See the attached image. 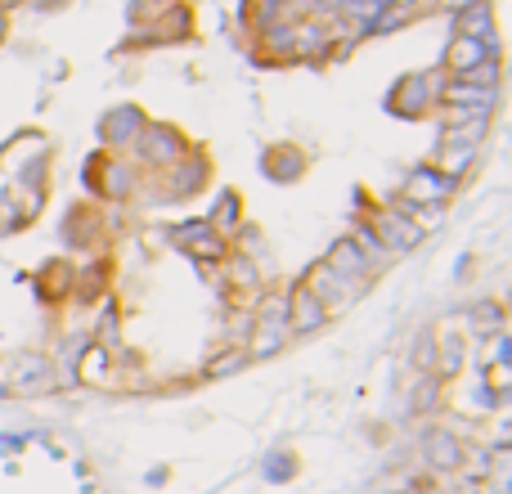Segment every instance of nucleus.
<instances>
[{"label": "nucleus", "instance_id": "obj_34", "mask_svg": "<svg viewBox=\"0 0 512 494\" xmlns=\"http://www.w3.org/2000/svg\"><path fill=\"white\" fill-rule=\"evenodd\" d=\"M445 494H486V486H481V481H454V490H445Z\"/></svg>", "mask_w": 512, "mask_h": 494}, {"label": "nucleus", "instance_id": "obj_32", "mask_svg": "<svg viewBox=\"0 0 512 494\" xmlns=\"http://www.w3.org/2000/svg\"><path fill=\"white\" fill-rule=\"evenodd\" d=\"M414 364H418V373H436V333L427 328V333H418L414 337Z\"/></svg>", "mask_w": 512, "mask_h": 494}, {"label": "nucleus", "instance_id": "obj_28", "mask_svg": "<svg viewBox=\"0 0 512 494\" xmlns=\"http://www.w3.org/2000/svg\"><path fill=\"white\" fill-rule=\"evenodd\" d=\"M346 239H351L355 247H360V252H364V261H369V265H382V261H387V256H391L387 247H382L378 234H373V225H369V221H360L351 234H346Z\"/></svg>", "mask_w": 512, "mask_h": 494}, {"label": "nucleus", "instance_id": "obj_8", "mask_svg": "<svg viewBox=\"0 0 512 494\" xmlns=\"http://www.w3.org/2000/svg\"><path fill=\"white\" fill-rule=\"evenodd\" d=\"M454 194H459V180L436 171L432 162H427V167H414L405 176V185H400V203H414V207H445Z\"/></svg>", "mask_w": 512, "mask_h": 494}, {"label": "nucleus", "instance_id": "obj_15", "mask_svg": "<svg viewBox=\"0 0 512 494\" xmlns=\"http://www.w3.org/2000/svg\"><path fill=\"white\" fill-rule=\"evenodd\" d=\"M324 265H328V270L342 274L346 283H355L360 292L373 283V265L364 261V252H360V247H355L351 239H333V247L324 252Z\"/></svg>", "mask_w": 512, "mask_h": 494}, {"label": "nucleus", "instance_id": "obj_29", "mask_svg": "<svg viewBox=\"0 0 512 494\" xmlns=\"http://www.w3.org/2000/svg\"><path fill=\"white\" fill-rule=\"evenodd\" d=\"M261 472H265V481H270V486H288V481L297 477V454H288V450L270 454Z\"/></svg>", "mask_w": 512, "mask_h": 494}, {"label": "nucleus", "instance_id": "obj_13", "mask_svg": "<svg viewBox=\"0 0 512 494\" xmlns=\"http://www.w3.org/2000/svg\"><path fill=\"white\" fill-rule=\"evenodd\" d=\"M162 180H167V194L171 198H194L198 189L212 180V167H207V153H198V149H189L185 158L176 162L171 171H162Z\"/></svg>", "mask_w": 512, "mask_h": 494}, {"label": "nucleus", "instance_id": "obj_20", "mask_svg": "<svg viewBox=\"0 0 512 494\" xmlns=\"http://www.w3.org/2000/svg\"><path fill=\"white\" fill-rule=\"evenodd\" d=\"M463 369H468V342L459 333L450 337H436V378H450L459 382Z\"/></svg>", "mask_w": 512, "mask_h": 494}, {"label": "nucleus", "instance_id": "obj_10", "mask_svg": "<svg viewBox=\"0 0 512 494\" xmlns=\"http://www.w3.org/2000/svg\"><path fill=\"white\" fill-rule=\"evenodd\" d=\"M301 283H306V288L319 297V306L328 310V319H333V315H346V310H351L355 301H360V288H355V283H346L337 270H328L324 261L310 265L306 279H301Z\"/></svg>", "mask_w": 512, "mask_h": 494}, {"label": "nucleus", "instance_id": "obj_16", "mask_svg": "<svg viewBox=\"0 0 512 494\" xmlns=\"http://www.w3.org/2000/svg\"><path fill=\"white\" fill-rule=\"evenodd\" d=\"M108 283H113V261L108 256H95V261H86L77 274H72V297L77 306H95V301H104Z\"/></svg>", "mask_w": 512, "mask_h": 494}, {"label": "nucleus", "instance_id": "obj_1", "mask_svg": "<svg viewBox=\"0 0 512 494\" xmlns=\"http://www.w3.org/2000/svg\"><path fill=\"white\" fill-rule=\"evenodd\" d=\"M81 185L95 194V203H126V198L140 189V171L131 167L126 158H113L108 149L90 153L86 158V171H81Z\"/></svg>", "mask_w": 512, "mask_h": 494}, {"label": "nucleus", "instance_id": "obj_23", "mask_svg": "<svg viewBox=\"0 0 512 494\" xmlns=\"http://www.w3.org/2000/svg\"><path fill=\"white\" fill-rule=\"evenodd\" d=\"M252 364V355H248V346H221V351L212 355V360L203 364V378L207 382H221V378H234L239 369H248Z\"/></svg>", "mask_w": 512, "mask_h": 494}, {"label": "nucleus", "instance_id": "obj_6", "mask_svg": "<svg viewBox=\"0 0 512 494\" xmlns=\"http://www.w3.org/2000/svg\"><path fill=\"white\" fill-rule=\"evenodd\" d=\"M167 239L180 247V252H189L198 265H216V261H230V239H221V234L203 221H180L167 230Z\"/></svg>", "mask_w": 512, "mask_h": 494}, {"label": "nucleus", "instance_id": "obj_4", "mask_svg": "<svg viewBox=\"0 0 512 494\" xmlns=\"http://www.w3.org/2000/svg\"><path fill=\"white\" fill-rule=\"evenodd\" d=\"M445 72H423V77H400L396 86H391L387 95V108L396 117H409V122H418V117H427L436 104H441V86H445Z\"/></svg>", "mask_w": 512, "mask_h": 494}, {"label": "nucleus", "instance_id": "obj_18", "mask_svg": "<svg viewBox=\"0 0 512 494\" xmlns=\"http://www.w3.org/2000/svg\"><path fill=\"white\" fill-rule=\"evenodd\" d=\"M495 54H499V45L472 41V36H454L450 50H445L441 72H450V77H463V72H472V68H481V63H490Z\"/></svg>", "mask_w": 512, "mask_h": 494}, {"label": "nucleus", "instance_id": "obj_2", "mask_svg": "<svg viewBox=\"0 0 512 494\" xmlns=\"http://www.w3.org/2000/svg\"><path fill=\"white\" fill-rule=\"evenodd\" d=\"M288 301L283 297H261L256 301V315H252V337L248 346L252 360H265V355H279L288 346Z\"/></svg>", "mask_w": 512, "mask_h": 494}, {"label": "nucleus", "instance_id": "obj_39", "mask_svg": "<svg viewBox=\"0 0 512 494\" xmlns=\"http://www.w3.org/2000/svg\"><path fill=\"white\" fill-rule=\"evenodd\" d=\"M387 5H396V9H414L418 0H387Z\"/></svg>", "mask_w": 512, "mask_h": 494}, {"label": "nucleus", "instance_id": "obj_17", "mask_svg": "<svg viewBox=\"0 0 512 494\" xmlns=\"http://www.w3.org/2000/svg\"><path fill=\"white\" fill-rule=\"evenodd\" d=\"M63 243L68 247H95L99 239H104V221H99V212L90 203H77V207H68V216H63Z\"/></svg>", "mask_w": 512, "mask_h": 494}, {"label": "nucleus", "instance_id": "obj_40", "mask_svg": "<svg viewBox=\"0 0 512 494\" xmlns=\"http://www.w3.org/2000/svg\"><path fill=\"white\" fill-rule=\"evenodd\" d=\"M0 41H5V9H0Z\"/></svg>", "mask_w": 512, "mask_h": 494}, {"label": "nucleus", "instance_id": "obj_14", "mask_svg": "<svg viewBox=\"0 0 512 494\" xmlns=\"http://www.w3.org/2000/svg\"><path fill=\"white\" fill-rule=\"evenodd\" d=\"M72 274H77V265L63 261V256H50V261L36 270V301L41 306H63V301L72 297Z\"/></svg>", "mask_w": 512, "mask_h": 494}, {"label": "nucleus", "instance_id": "obj_9", "mask_svg": "<svg viewBox=\"0 0 512 494\" xmlns=\"http://www.w3.org/2000/svg\"><path fill=\"white\" fill-rule=\"evenodd\" d=\"M418 450H423V463L432 472H441V477H454V472L463 468V436L459 432H450V423H436V427H427L423 436H418Z\"/></svg>", "mask_w": 512, "mask_h": 494}, {"label": "nucleus", "instance_id": "obj_38", "mask_svg": "<svg viewBox=\"0 0 512 494\" xmlns=\"http://www.w3.org/2000/svg\"><path fill=\"white\" fill-rule=\"evenodd\" d=\"M27 436H0V450H23Z\"/></svg>", "mask_w": 512, "mask_h": 494}, {"label": "nucleus", "instance_id": "obj_7", "mask_svg": "<svg viewBox=\"0 0 512 494\" xmlns=\"http://www.w3.org/2000/svg\"><path fill=\"white\" fill-rule=\"evenodd\" d=\"M369 225H373V234L382 239V247H387V252H414V247L427 239V234L418 230V221H414V216H409L400 203L373 207V212H369Z\"/></svg>", "mask_w": 512, "mask_h": 494}, {"label": "nucleus", "instance_id": "obj_19", "mask_svg": "<svg viewBox=\"0 0 512 494\" xmlns=\"http://www.w3.org/2000/svg\"><path fill=\"white\" fill-rule=\"evenodd\" d=\"M261 171L270 180H279V185H292V180L306 176V153H301L297 144H274V149H265Z\"/></svg>", "mask_w": 512, "mask_h": 494}, {"label": "nucleus", "instance_id": "obj_12", "mask_svg": "<svg viewBox=\"0 0 512 494\" xmlns=\"http://www.w3.org/2000/svg\"><path fill=\"white\" fill-rule=\"evenodd\" d=\"M283 301H288V333L292 337H310V333H319V328L328 324V310L319 306V297L301 279L292 283Z\"/></svg>", "mask_w": 512, "mask_h": 494}, {"label": "nucleus", "instance_id": "obj_41", "mask_svg": "<svg viewBox=\"0 0 512 494\" xmlns=\"http://www.w3.org/2000/svg\"><path fill=\"white\" fill-rule=\"evenodd\" d=\"M9 396V387H5V382H0V400H5Z\"/></svg>", "mask_w": 512, "mask_h": 494}, {"label": "nucleus", "instance_id": "obj_31", "mask_svg": "<svg viewBox=\"0 0 512 494\" xmlns=\"http://www.w3.org/2000/svg\"><path fill=\"white\" fill-rule=\"evenodd\" d=\"M486 126H490V122H463V126H445L441 144H472V149H481V140H486Z\"/></svg>", "mask_w": 512, "mask_h": 494}, {"label": "nucleus", "instance_id": "obj_11", "mask_svg": "<svg viewBox=\"0 0 512 494\" xmlns=\"http://www.w3.org/2000/svg\"><path fill=\"white\" fill-rule=\"evenodd\" d=\"M144 126H149V117H144L140 104H117V108H108V113L99 117V144H104L108 153L131 149V144L140 140Z\"/></svg>", "mask_w": 512, "mask_h": 494}, {"label": "nucleus", "instance_id": "obj_37", "mask_svg": "<svg viewBox=\"0 0 512 494\" xmlns=\"http://www.w3.org/2000/svg\"><path fill=\"white\" fill-rule=\"evenodd\" d=\"M144 481H149V486H167V468H149Z\"/></svg>", "mask_w": 512, "mask_h": 494}, {"label": "nucleus", "instance_id": "obj_27", "mask_svg": "<svg viewBox=\"0 0 512 494\" xmlns=\"http://www.w3.org/2000/svg\"><path fill=\"white\" fill-rule=\"evenodd\" d=\"M108 369H113V355H108L104 346L90 342L86 355L77 360V373H72V378H77V382H108Z\"/></svg>", "mask_w": 512, "mask_h": 494}, {"label": "nucleus", "instance_id": "obj_33", "mask_svg": "<svg viewBox=\"0 0 512 494\" xmlns=\"http://www.w3.org/2000/svg\"><path fill=\"white\" fill-rule=\"evenodd\" d=\"M18 230H27L23 207H18L14 194H0V234H18Z\"/></svg>", "mask_w": 512, "mask_h": 494}, {"label": "nucleus", "instance_id": "obj_35", "mask_svg": "<svg viewBox=\"0 0 512 494\" xmlns=\"http://www.w3.org/2000/svg\"><path fill=\"white\" fill-rule=\"evenodd\" d=\"M450 14H463V9H472V5H486V0H441Z\"/></svg>", "mask_w": 512, "mask_h": 494}, {"label": "nucleus", "instance_id": "obj_21", "mask_svg": "<svg viewBox=\"0 0 512 494\" xmlns=\"http://www.w3.org/2000/svg\"><path fill=\"white\" fill-rule=\"evenodd\" d=\"M207 225H212L221 239H234V234H239V225H243V194L225 189V194L216 198V207H212V216H207Z\"/></svg>", "mask_w": 512, "mask_h": 494}, {"label": "nucleus", "instance_id": "obj_3", "mask_svg": "<svg viewBox=\"0 0 512 494\" xmlns=\"http://www.w3.org/2000/svg\"><path fill=\"white\" fill-rule=\"evenodd\" d=\"M131 149H135V158H140V167H153V171L162 176V171L176 167V162L185 158L194 144H189L185 131H176L171 122H149V126L140 131V140L131 144Z\"/></svg>", "mask_w": 512, "mask_h": 494}, {"label": "nucleus", "instance_id": "obj_24", "mask_svg": "<svg viewBox=\"0 0 512 494\" xmlns=\"http://www.w3.org/2000/svg\"><path fill=\"white\" fill-rule=\"evenodd\" d=\"M468 328L477 337H495L508 328V310L499 306V301H477V306L468 310Z\"/></svg>", "mask_w": 512, "mask_h": 494}, {"label": "nucleus", "instance_id": "obj_22", "mask_svg": "<svg viewBox=\"0 0 512 494\" xmlns=\"http://www.w3.org/2000/svg\"><path fill=\"white\" fill-rule=\"evenodd\" d=\"M477 153H481V149H472V144H441V149H436V162H432V167L445 171L450 180H463L472 167H477Z\"/></svg>", "mask_w": 512, "mask_h": 494}, {"label": "nucleus", "instance_id": "obj_5", "mask_svg": "<svg viewBox=\"0 0 512 494\" xmlns=\"http://www.w3.org/2000/svg\"><path fill=\"white\" fill-rule=\"evenodd\" d=\"M9 396H45V391L59 387V369H54V355L45 351H18L9 360V378H5Z\"/></svg>", "mask_w": 512, "mask_h": 494}, {"label": "nucleus", "instance_id": "obj_36", "mask_svg": "<svg viewBox=\"0 0 512 494\" xmlns=\"http://www.w3.org/2000/svg\"><path fill=\"white\" fill-rule=\"evenodd\" d=\"M23 5H32V9H41V14H50V9H63L68 0H23Z\"/></svg>", "mask_w": 512, "mask_h": 494}, {"label": "nucleus", "instance_id": "obj_30", "mask_svg": "<svg viewBox=\"0 0 512 494\" xmlns=\"http://www.w3.org/2000/svg\"><path fill=\"white\" fill-rule=\"evenodd\" d=\"M441 396H445V382L436 378V373H427V378L414 387V414H432V409L441 405Z\"/></svg>", "mask_w": 512, "mask_h": 494}, {"label": "nucleus", "instance_id": "obj_26", "mask_svg": "<svg viewBox=\"0 0 512 494\" xmlns=\"http://www.w3.org/2000/svg\"><path fill=\"white\" fill-rule=\"evenodd\" d=\"M454 18H459V36H472V41L499 45V41H495V27H490V0H486V5L463 9V14H454Z\"/></svg>", "mask_w": 512, "mask_h": 494}, {"label": "nucleus", "instance_id": "obj_25", "mask_svg": "<svg viewBox=\"0 0 512 494\" xmlns=\"http://www.w3.org/2000/svg\"><path fill=\"white\" fill-rule=\"evenodd\" d=\"M486 490L490 494H512V445H490Z\"/></svg>", "mask_w": 512, "mask_h": 494}]
</instances>
